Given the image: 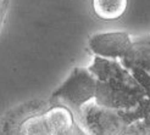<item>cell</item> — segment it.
I'll use <instances>...</instances> for the list:
<instances>
[{"mask_svg":"<svg viewBox=\"0 0 150 135\" xmlns=\"http://www.w3.org/2000/svg\"><path fill=\"white\" fill-rule=\"evenodd\" d=\"M55 135H89L87 133V130H84L83 128H82L81 125H78L76 122H74L71 127H69L67 129L62 130V131H60Z\"/></svg>","mask_w":150,"mask_h":135,"instance_id":"cell-13","label":"cell"},{"mask_svg":"<svg viewBox=\"0 0 150 135\" xmlns=\"http://www.w3.org/2000/svg\"><path fill=\"white\" fill-rule=\"evenodd\" d=\"M81 122L89 135H122L128 123L118 111L89 102L79 112Z\"/></svg>","mask_w":150,"mask_h":135,"instance_id":"cell-3","label":"cell"},{"mask_svg":"<svg viewBox=\"0 0 150 135\" xmlns=\"http://www.w3.org/2000/svg\"><path fill=\"white\" fill-rule=\"evenodd\" d=\"M16 135H52L51 128L47 121L45 116L43 115H37L28 117L25 119L18 127ZM11 134V135H13Z\"/></svg>","mask_w":150,"mask_h":135,"instance_id":"cell-9","label":"cell"},{"mask_svg":"<svg viewBox=\"0 0 150 135\" xmlns=\"http://www.w3.org/2000/svg\"><path fill=\"white\" fill-rule=\"evenodd\" d=\"M120 61L128 71L139 68L150 73V35L132 43Z\"/></svg>","mask_w":150,"mask_h":135,"instance_id":"cell-6","label":"cell"},{"mask_svg":"<svg viewBox=\"0 0 150 135\" xmlns=\"http://www.w3.org/2000/svg\"><path fill=\"white\" fill-rule=\"evenodd\" d=\"M118 112L128 124H132L137 121H142V119H150V97L146 96L136 107L131 110H122Z\"/></svg>","mask_w":150,"mask_h":135,"instance_id":"cell-10","label":"cell"},{"mask_svg":"<svg viewBox=\"0 0 150 135\" xmlns=\"http://www.w3.org/2000/svg\"><path fill=\"white\" fill-rule=\"evenodd\" d=\"M47 121L51 128L52 135L67 129L74 123L72 112L65 106H55L44 112Z\"/></svg>","mask_w":150,"mask_h":135,"instance_id":"cell-8","label":"cell"},{"mask_svg":"<svg viewBox=\"0 0 150 135\" xmlns=\"http://www.w3.org/2000/svg\"><path fill=\"white\" fill-rule=\"evenodd\" d=\"M145 97L146 93L139 83L125 84L98 80L94 102L106 108L122 111L136 107Z\"/></svg>","mask_w":150,"mask_h":135,"instance_id":"cell-2","label":"cell"},{"mask_svg":"<svg viewBox=\"0 0 150 135\" xmlns=\"http://www.w3.org/2000/svg\"><path fill=\"white\" fill-rule=\"evenodd\" d=\"M95 78L101 82H114V83L138 84L137 79L133 77L131 71L122 66L121 61L111 58H104L95 56L92 65L88 67Z\"/></svg>","mask_w":150,"mask_h":135,"instance_id":"cell-5","label":"cell"},{"mask_svg":"<svg viewBox=\"0 0 150 135\" xmlns=\"http://www.w3.org/2000/svg\"><path fill=\"white\" fill-rule=\"evenodd\" d=\"M132 43L127 32H108L94 34L88 41V48L95 56L121 60Z\"/></svg>","mask_w":150,"mask_h":135,"instance_id":"cell-4","label":"cell"},{"mask_svg":"<svg viewBox=\"0 0 150 135\" xmlns=\"http://www.w3.org/2000/svg\"><path fill=\"white\" fill-rule=\"evenodd\" d=\"M93 11L100 20L115 21L122 17L128 6V0H92Z\"/></svg>","mask_w":150,"mask_h":135,"instance_id":"cell-7","label":"cell"},{"mask_svg":"<svg viewBox=\"0 0 150 135\" xmlns=\"http://www.w3.org/2000/svg\"><path fill=\"white\" fill-rule=\"evenodd\" d=\"M122 135H146L145 134V125L144 121H137L128 125V128L125 130Z\"/></svg>","mask_w":150,"mask_h":135,"instance_id":"cell-12","label":"cell"},{"mask_svg":"<svg viewBox=\"0 0 150 135\" xmlns=\"http://www.w3.org/2000/svg\"><path fill=\"white\" fill-rule=\"evenodd\" d=\"M131 73L133 74V77L137 79L138 83L142 85V88L145 90L146 96L150 97V73H148L143 70H139V68L132 70Z\"/></svg>","mask_w":150,"mask_h":135,"instance_id":"cell-11","label":"cell"},{"mask_svg":"<svg viewBox=\"0 0 150 135\" xmlns=\"http://www.w3.org/2000/svg\"><path fill=\"white\" fill-rule=\"evenodd\" d=\"M98 79L88 68L76 67L66 80L51 94L52 100H60L78 112L95 99Z\"/></svg>","mask_w":150,"mask_h":135,"instance_id":"cell-1","label":"cell"},{"mask_svg":"<svg viewBox=\"0 0 150 135\" xmlns=\"http://www.w3.org/2000/svg\"><path fill=\"white\" fill-rule=\"evenodd\" d=\"M6 3H7V0H3L1 1V9H3V17H4V15H5V11H6Z\"/></svg>","mask_w":150,"mask_h":135,"instance_id":"cell-14","label":"cell"}]
</instances>
